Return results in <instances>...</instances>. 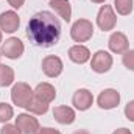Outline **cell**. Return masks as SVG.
I'll use <instances>...</instances> for the list:
<instances>
[{
	"instance_id": "1",
	"label": "cell",
	"mask_w": 134,
	"mask_h": 134,
	"mask_svg": "<svg viewBox=\"0 0 134 134\" xmlns=\"http://www.w3.org/2000/svg\"><path fill=\"white\" fill-rule=\"evenodd\" d=\"M61 36V22L50 11H39L27 25V37L36 47H53Z\"/></svg>"
},
{
	"instance_id": "2",
	"label": "cell",
	"mask_w": 134,
	"mask_h": 134,
	"mask_svg": "<svg viewBox=\"0 0 134 134\" xmlns=\"http://www.w3.org/2000/svg\"><path fill=\"white\" fill-rule=\"evenodd\" d=\"M33 95H34V91L27 83H22V81L16 83L13 86V89H11V100L19 108H27V104L31 101Z\"/></svg>"
},
{
	"instance_id": "3",
	"label": "cell",
	"mask_w": 134,
	"mask_h": 134,
	"mask_svg": "<svg viewBox=\"0 0 134 134\" xmlns=\"http://www.w3.org/2000/svg\"><path fill=\"white\" fill-rule=\"evenodd\" d=\"M94 34V25L87 19H78L70 28V36L75 42H86Z\"/></svg>"
},
{
	"instance_id": "4",
	"label": "cell",
	"mask_w": 134,
	"mask_h": 134,
	"mask_svg": "<svg viewBox=\"0 0 134 134\" xmlns=\"http://www.w3.org/2000/svg\"><path fill=\"white\" fill-rule=\"evenodd\" d=\"M117 24V16L112 9L111 5H103L100 9H98V14H97V25L98 28L103 31H111L114 30Z\"/></svg>"
},
{
	"instance_id": "5",
	"label": "cell",
	"mask_w": 134,
	"mask_h": 134,
	"mask_svg": "<svg viewBox=\"0 0 134 134\" xmlns=\"http://www.w3.org/2000/svg\"><path fill=\"white\" fill-rule=\"evenodd\" d=\"M2 55L8 59H19L24 52H25V47H24V42L17 37H9L6 39L3 44H2V48H0Z\"/></svg>"
},
{
	"instance_id": "6",
	"label": "cell",
	"mask_w": 134,
	"mask_h": 134,
	"mask_svg": "<svg viewBox=\"0 0 134 134\" xmlns=\"http://www.w3.org/2000/svg\"><path fill=\"white\" fill-rule=\"evenodd\" d=\"M16 126L20 130L22 134H37L41 130L37 119L33 117L31 114H25V112L16 117Z\"/></svg>"
},
{
	"instance_id": "7",
	"label": "cell",
	"mask_w": 134,
	"mask_h": 134,
	"mask_svg": "<svg viewBox=\"0 0 134 134\" xmlns=\"http://www.w3.org/2000/svg\"><path fill=\"white\" fill-rule=\"evenodd\" d=\"M112 63H114L112 61V55H109L104 50H98L91 59V67H92V70L95 73H106V72L111 70Z\"/></svg>"
},
{
	"instance_id": "8",
	"label": "cell",
	"mask_w": 134,
	"mask_h": 134,
	"mask_svg": "<svg viewBox=\"0 0 134 134\" xmlns=\"http://www.w3.org/2000/svg\"><path fill=\"white\" fill-rule=\"evenodd\" d=\"M63 69L64 64L61 61L59 56H55V55H48L42 59V72L48 76V78H56L63 73Z\"/></svg>"
},
{
	"instance_id": "9",
	"label": "cell",
	"mask_w": 134,
	"mask_h": 134,
	"mask_svg": "<svg viewBox=\"0 0 134 134\" xmlns=\"http://www.w3.org/2000/svg\"><path fill=\"white\" fill-rule=\"evenodd\" d=\"M20 27V17L16 11H5L0 14V30L5 33H14Z\"/></svg>"
},
{
	"instance_id": "10",
	"label": "cell",
	"mask_w": 134,
	"mask_h": 134,
	"mask_svg": "<svg viewBox=\"0 0 134 134\" xmlns=\"http://www.w3.org/2000/svg\"><path fill=\"white\" fill-rule=\"evenodd\" d=\"M108 45H109V50L112 53H117V55H123L128 47H130V42H128V37L126 34L122 33V31H115L109 36V41H108Z\"/></svg>"
},
{
	"instance_id": "11",
	"label": "cell",
	"mask_w": 134,
	"mask_h": 134,
	"mask_svg": "<svg viewBox=\"0 0 134 134\" xmlns=\"http://www.w3.org/2000/svg\"><path fill=\"white\" fill-rule=\"evenodd\" d=\"M97 103L101 109H114L120 103V94L115 89H104L98 95Z\"/></svg>"
},
{
	"instance_id": "12",
	"label": "cell",
	"mask_w": 134,
	"mask_h": 134,
	"mask_svg": "<svg viewBox=\"0 0 134 134\" xmlns=\"http://www.w3.org/2000/svg\"><path fill=\"white\" fill-rule=\"evenodd\" d=\"M72 103L78 111H87L94 103V95L87 89H78L72 97Z\"/></svg>"
},
{
	"instance_id": "13",
	"label": "cell",
	"mask_w": 134,
	"mask_h": 134,
	"mask_svg": "<svg viewBox=\"0 0 134 134\" xmlns=\"http://www.w3.org/2000/svg\"><path fill=\"white\" fill-rule=\"evenodd\" d=\"M69 58L75 64H84L91 59V52H89L87 47H84L81 44H76V45H72L69 48Z\"/></svg>"
},
{
	"instance_id": "14",
	"label": "cell",
	"mask_w": 134,
	"mask_h": 134,
	"mask_svg": "<svg viewBox=\"0 0 134 134\" xmlns=\"http://www.w3.org/2000/svg\"><path fill=\"white\" fill-rule=\"evenodd\" d=\"M53 117L61 125H72L76 119V114L70 106H56L53 109Z\"/></svg>"
},
{
	"instance_id": "15",
	"label": "cell",
	"mask_w": 134,
	"mask_h": 134,
	"mask_svg": "<svg viewBox=\"0 0 134 134\" xmlns=\"http://www.w3.org/2000/svg\"><path fill=\"white\" fill-rule=\"evenodd\" d=\"M50 6L55 9V13L63 17V20H72V5L69 0H50Z\"/></svg>"
},
{
	"instance_id": "16",
	"label": "cell",
	"mask_w": 134,
	"mask_h": 134,
	"mask_svg": "<svg viewBox=\"0 0 134 134\" xmlns=\"http://www.w3.org/2000/svg\"><path fill=\"white\" fill-rule=\"evenodd\" d=\"M34 95L50 104L52 101L56 98V91H55V87L50 83H39L36 86V89H34Z\"/></svg>"
},
{
	"instance_id": "17",
	"label": "cell",
	"mask_w": 134,
	"mask_h": 134,
	"mask_svg": "<svg viewBox=\"0 0 134 134\" xmlns=\"http://www.w3.org/2000/svg\"><path fill=\"white\" fill-rule=\"evenodd\" d=\"M25 109H27L28 112H31V114H36V115H44V114L48 111V103H45L44 100H41L39 97L33 95L31 101L27 104Z\"/></svg>"
},
{
	"instance_id": "18",
	"label": "cell",
	"mask_w": 134,
	"mask_h": 134,
	"mask_svg": "<svg viewBox=\"0 0 134 134\" xmlns=\"http://www.w3.org/2000/svg\"><path fill=\"white\" fill-rule=\"evenodd\" d=\"M14 83V70L9 66L0 64V87L11 86Z\"/></svg>"
},
{
	"instance_id": "19",
	"label": "cell",
	"mask_w": 134,
	"mask_h": 134,
	"mask_svg": "<svg viewBox=\"0 0 134 134\" xmlns=\"http://www.w3.org/2000/svg\"><path fill=\"white\" fill-rule=\"evenodd\" d=\"M114 6L120 16H130L133 13V0H114Z\"/></svg>"
},
{
	"instance_id": "20",
	"label": "cell",
	"mask_w": 134,
	"mask_h": 134,
	"mask_svg": "<svg viewBox=\"0 0 134 134\" xmlns=\"http://www.w3.org/2000/svg\"><path fill=\"white\" fill-rule=\"evenodd\" d=\"M14 117L13 106L8 103H0V123H6Z\"/></svg>"
},
{
	"instance_id": "21",
	"label": "cell",
	"mask_w": 134,
	"mask_h": 134,
	"mask_svg": "<svg viewBox=\"0 0 134 134\" xmlns=\"http://www.w3.org/2000/svg\"><path fill=\"white\" fill-rule=\"evenodd\" d=\"M122 63L128 70L134 72V50H126L122 56Z\"/></svg>"
},
{
	"instance_id": "22",
	"label": "cell",
	"mask_w": 134,
	"mask_h": 134,
	"mask_svg": "<svg viewBox=\"0 0 134 134\" xmlns=\"http://www.w3.org/2000/svg\"><path fill=\"white\" fill-rule=\"evenodd\" d=\"M0 134H22V133H20V130H19L16 125H9V123H6V125L2 126Z\"/></svg>"
},
{
	"instance_id": "23",
	"label": "cell",
	"mask_w": 134,
	"mask_h": 134,
	"mask_svg": "<svg viewBox=\"0 0 134 134\" xmlns=\"http://www.w3.org/2000/svg\"><path fill=\"white\" fill-rule=\"evenodd\" d=\"M125 117L130 122H134V100L128 101V104L125 106Z\"/></svg>"
},
{
	"instance_id": "24",
	"label": "cell",
	"mask_w": 134,
	"mask_h": 134,
	"mask_svg": "<svg viewBox=\"0 0 134 134\" xmlns=\"http://www.w3.org/2000/svg\"><path fill=\"white\" fill-rule=\"evenodd\" d=\"M8 3H9L14 9H19V8H22V6H24L25 0H8Z\"/></svg>"
},
{
	"instance_id": "25",
	"label": "cell",
	"mask_w": 134,
	"mask_h": 134,
	"mask_svg": "<svg viewBox=\"0 0 134 134\" xmlns=\"http://www.w3.org/2000/svg\"><path fill=\"white\" fill-rule=\"evenodd\" d=\"M37 134H61V133L58 130H55V128H48L47 126V128H41Z\"/></svg>"
},
{
	"instance_id": "26",
	"label": "cell",
	"mask_w": 134,
	"mask_h": 134,
	"mask_svg": "<svg viewBox=\"0 0 134 134\" xmlns=\"http://www.w3.org/2000/svg\"><path fill=\"white\" fill-rule=\"evenodd\" d=\"M112 134H133V133H131L128 128H119V130H115Z\"/></svg>"
},
{
	"instance_id": "27",
	"label": "cell",
	"mask_w": 134,
	"mask_h": 134,
	"mask_svg": "<svg viewBox=\"0 0 134 134\" xmlns=\"http://www.w3.org/2000/svg\"><path fill=\"white\" fill-rule=\"evenodd\" d=\"M73 134H91L87 130H78V131H75Z\"/></svg>"
},
{
	"instance_id": "28",
	"label": "cell",
	"mask_w": 134,
	"mask_h": 134,
	"mask_svg": "<svg viewBox=\"0 0 134 134\" xmlns=\"http://www.w3.org/2000/svg\"><path fill=\"white\" fill-rule=\"evenodd\" d=\"M91 2H92V3H104L106 0H91Z\"/></svg>"
},
{
	"instance_id": "29",
	"label": "cell",
	"mask_w": 134,
	"mask_h": 134,
	"mask_svg": "<svg viewBox=\"0 0 134 134\" xmlns=\"http://www.w3.org/2000/svg\"><path fill=\"white\" fill-rule=\"evenodd\" d=\"M0 42H2V30H0Z\"/></svg>"
}]
</instances>
